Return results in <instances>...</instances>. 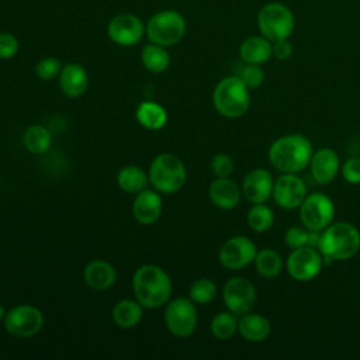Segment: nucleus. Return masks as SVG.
I'll return each instance as SVG.
<instances>
[{
    "instance_id": "obj_1",
    "label": "nucleus",
    "mask_w": 360,
    "mask_h": 360,
    "mask_svg": "<svg viewBox=\"0 0 360 360\" xmlns=\"http://www.w3.org/2000/svg\"><path fill=\"white\" fill-rule=\"evenodd\" d=\"M314 148L302 134H288L277 138L269 148L270 165L281 173H300L309 166Z\"/></svg>"
},
{
    "instance_id": "obj_2",
    "label": "nucleus",
    "mask_w": 360,
    "mask_h": 360,
    "mask_svg": "<svg viewBox=\"0 0 360 360\" xmlns=\"http://www.w3.org/2000/svg\"><path fill=\"white\" fill-rule=\"evenodd\" d=\"M136 301L143 308H159L169 302L172 281L167 273L155 264H143L132 277Z\"/></svg>"
},
{
    "instance_id": "obj_3",
    "label": "nucleus",
    "mask_w": 360,
    "mask_h": 360,
    "mask_svg": "<svg viewBox=\"0 0 360 360\" xmlns=\"http://www.w3.org/2000/svg\"><path fill=\"white\" fill-rule=\"evenodd\" d=\"M318 250L323 263L349 260L360 250V232L350 222H332L321 232Z\"/></svg>"
},
{
    "instance_id": "obj_4",
    "label": "nucleus",
    "mask_w": 360,
    "mask_h": 360,
    "mask_svg": "<svg viewBox=\"0 0 360 360\" xmlns=\"http://www.w3.org/2000/svg\"><path fill=\"white\" fill-rule=\"evenodd\" d=\"M212 103L222 117L239 118L249 108V89L236 75L226 76L217 83L212 93Z\"/></svg>"
},
{
    "instance_id": "obj_5",
    "label": "nucleus",
    "mask_w": 360,
    "mask_h": 360,
    "mask_svg": "<svg viewBox=\"0 0 360 360\" xmlns=\"http://www.w3.org/2000/svg\"><path fill=\"white\" fill-rule=\"evenodd\" d=\"M186 179V166L176 155L160 153L150 163L149 181L159 193H177L184 186Z\"/></svg>"
},
{
    "instance_id": "obj_6",
    "label": "nucleus",
    "mask_w": 360,
    "mask_h": 360,
    "mask_svg": "<svg viewBox=\"0 0 360 360\" xmlns=\"http://www.w3.org/2000/svg\"><path fill=\"white\" fill-rule=\"evenodd\" d=\"M186 30L187 24L181 13L176 10H162L148 20L145 35L150 42L167 48L179 44L186 35Z\"/></svg>"
},
{
    "instance_id": "obj_7",
    "label": "nucleus",
    "mask_w": 360,
    "mask_h": 360,
    "mask_svg": "<svg viewBox=\"0 0 360 360\" xmlns=\"http://www.w3.org/2000/svg\"><path fill=\"white\" fill-rule=\"evenodd\" d=\"M257 27L260 35L274 42L290 38L295 27V18L285 4L269 1L263 4L257 13Z\"/></svg>"
},
{
    "instance_id": "obj_8",
    "label": "nucleus",
    "mask_w": 360,
    "mask_h": 360,
    "mask_svg": "<svg viewBox=\"0 0 360 360\" xmlns=\"http://www.w3.org/2000/svg\"><path fill=\"white\" fill-rule=\"evenodd\" d=\"M335 218V204L326 194L312 193L300 205L301 224L311 231H323Z\"/></svg>"
},
{
    "instance_id": "obj_9",
    "label": "nucleus",
    "mask_w": 360,
    "mask_h": 360,
    "mask_svg": "<svg viewBox=\"0 0 360 360\" xmlns=\"http://www.w3.org/2000/svg\"><path fill=\"white\" fill-rule=\"evenodd\" d=\"M197 309L190 298L179 297L166 304L165 323L169 332L177 338L190 336L197 326Z\"/></svg>"
},
{
    "instance_id": "obj_10",
    "label": "nucleus",
    "mask_w": 360,
    "mask_h": 360,
    "mask_svg": "<svg viewBox=\"0 0 360 360\" xmlns=\"http://www.w3.org/2000/svg\"><path fill=\"white\" fill-rule=\"evenodd\" d=\"M4 329L15 338H31L44 326V315L34 305H17L6 312Z\"/></svg>"
},
{
    "instance_id": "obj_11",
    "label": "nucleus",
    "mask_w": 360,
    "mask_h": 360,
    "mask_svg": "<svg viewBox=\"0 0 360 360\" xmlns=\"http://www.w3.org/2000/svg\"><path fill=\"white\" fill-rule=\"evenodd\" d=\"M323 266V257L316 248L302 246L292 249L287 257L285 267L290 277L297 281H309L315 278Z\"/></svg>"
},
{
    "instance_id": "obj_12",
    "label": "nucleus",
    "mask_w": 360,
    "mask_h": 360,
    "mask_svg": "<svg viewBox=\"0 0 360 360\" xmlns=\"http://www.w3.org/2000/svg\"><path fill=\"white\" fill-rule=\"evenodd\" d=\"M222 300L228 311L235 315H243L256 304L257 292L255 285L245 277L229 278L222 288Z\"/></svg>"
},
{
    "instance_id": "obj_13",
    "label": "nucleus",
    "mask_w": 360,
    "mask_h": 360,
    "mask_svg": "<svg viewBox=\"0 0 360 360\" xmlns=\"http://www.w3.org/2000/svg\"><path fill=\"white\" fill-rule=\"evenodd\" d=\"M257 248L252 239L243 235L229 238L219 249V263L228 270H239L255 262Z\"/></svg>"
},
{
    "instance_id": "obj_14",
    "label": "nucleus",
    "mask_w": 360,
    "mask_h": 360,
    "mask_svg": "<svg viewBox=\"0 0 360 360\" xmlns=\"http://www.w3.org/2000/svg\"><path fill=\"white\" fill-rule=\"evenodd\" d=\"M110 39L120 46H134L145 35V25L139 17L129 13L114 15L107 27Z\"/></svg>"
},
{
    "instance_id": "obj_15",
    "label": "nucleus",
    "mask_w": 360,
    "mask_h": 360,
    "mask_svg": "<svg viewBox=\"0 0 360 360\" xmlns=\"http://www.w3.org/2000/svg\"><path fill=\"white\" fill-rule=\"evenodd\" d=\"M307 195V184L297 173H283L274 180L271 197L276 204L284 210L300 208Z\"/></svg>"
},
{
    "instance_id": "obj_16",
    "label": "nucleus",
    "mask_w": 360,
    "mask_h": 360,
    "mask_svg": "<svg viewBox=\"0 0 360 360\" xmlns=\"http://www.w3.org/2000/svg\"><path fill=\"white\" fill-rule=\"evenodd\" d=\"M274 180L269 170L263 167L252 169L243 179L242 194L252 204L266 202L273 195Z\"/></svg>"
},
{
    "instance_id": "obj_17",
    "label": "nucleus",
    "mask_w": 360,
    "mask_h": 360,
    "mask_svg": "<svg viewBox=\"0 0 360 360\" xmlns=\"http://www.w3.org/2000/svg\"><path fill=\"white\" fill-rule=\"evenodd\" d=\"M309 169L314 180L319 184H328L338 176L340 160L338 153L330 148H322L312 153Z\"/></svg>"
},
{
    "instance_id": "obj_18",
    "label": "nucleus",
    "mask_w": 360,
    "mask_h": 360,
    "mask_svg": "<svg viewBox=\"0 0 360 360\" xmlns=\"http://www.w3.org/2000/svg\"><path fill=\"white\" fill-rule=\"evenodd\" d=\"M162 198L160 195L153 191L143 188L142 191L136 193L134 205H132V214L135 219L142 225H152L156 222L162 214Z\"/></svg>"
},
{
    "instance_id": "obj_19",
    "label": "nucleus",
    "mask_w": 360,
    "mask_h": 360,
    "mask_svg": "<svg viewBox=\"0 0 360 360\" xmlns=\"http://www.w3.org/2000/svg\"><path fill=\"white\" fill-rule=\"evenodd\" d=\"M208 195L215 207L232 210L239 204L242 190L229 177H217L208 187Z\"/></svg>"
},
{
    "instance_id": "obj_20",
    "label": "nucleus",
    "mask_w": 360,
    "mask_h": 360,
    "mask_svg": "<svg viewBox=\"0 0 360 360\" xmlns=\"http://www.w3.org/2000/svg\"><path fill=\"white\" fill-rule=\"evenodd\" d=\"M89 84V75L86 69L79 63L63 65L59 73V87L62 93L68 97H80Z\"/></svg>"
},
{
    "instance_id": "obj_21",
    "label": "nucleus",
    "mask_w": 360,
    "mask_h": 360,
    "mask_svg": "<svg viewBox=\"0 0 360 360\" xmlns=\"http://www.w3.org/2000/svg\"><path fill=\"white\" fill-rule=\"evenodd\" d=\"M238 332L245 340L259 343L269 338L271 332V323L264 315L249 311L240 315L238 321Z\"/></svg>"
},
{
    "instance_id": "obj_22",
    "label": "nucleus",
    "mask_w": 360,
    "mask_h": 360,
    "mask_svg": "<svg viewBox=\"0 0 360 360\" xmlns=\"http://www.w3.org/2000/svg\"><path fill=\"white\" fill-rule=\"evenodd\" d=\"M239 56L245 63L262 66L273 56V42L263 35L249 37L240 44Z\"/></svg>"
},
{
    "instance_id": "obj_23",
    "label": "nucleus",
    "mask_w": 360,
    "mask_h": 360,
    "mask_svg": "<svg viewBox=\"0 0 360 360\" xmlns=\"http://www.w3.org/2000/svg\"><path fill=\"white\" fill-rule=\"evenodd\" d=\"M83 278L90 288L103 291L115 283L117 271L105 260H93L84 267Z\"/></svg>"
},
{
    "instance_id": "obj_24",
    "label": "nucleus",
    "mask_w": 360,
    "mask_h": 360,
    "mask_svg": "<svg viewBox=\"0 0 360 360\" xmlns=\"http://www.w3.org/2000/svg\"><path fill=\"white\" fill-rule=\"evenodd\" d=\"M143 307L135 300H121L112 308V321L122 329L134 328L143 315Z\"/></svg>"
},
{
    "instance_id": "obj_25",
    "label": "nucleus",
    "mask_w": 360,
    "mask_h": 360,
    "mask_svg": "<svg viewBox=\"0 0 360 360\" xmlns=\"http://www.w3.org/2000/svg\"><path fill=\"white\" fill-rule=\"evenodd\" d=\"M136 121L146 129H160L167 122L166 110L155 101H143L136 108Z\"/></svg>"
},
{
    "instance_id": "obj_26",
    "label": "nucleus",
    "mask_w": 360,
    "mask_h": 360,
    "mask_svg": "<svg viewBox=\"0 0 360 360\" xmlns=\"http://www.w3.org/2000/svg\"><path fill=\"white\" fill-rule=\"evenodd\" d=\"M141 60L146 70L152 73H162L170 65V55L165 46L149 42L142 48Z\"/></svg>"
},
{
    "instance_id": "obj_27",
    "label": "nucleus",
    "mask_w": 360,
    "mask_h": 360,
    "mask_svg": "<svg viewBox=\"0 0 360 360\" xmlns=\"http://www.w3.org/2000/svg\"><path fill=\"white\" fill-rule=\"evenodd\" d=\"M148 181H149V176H146V173L141 167L134 165L124 166L117 174V183L120 188L131 194H136L142 191L146 187Z\"/></svg>"
},
{
    "instance_id": "obj_28",
    "label": "nucleus",
    "mask_w": 360,
    "mask_h": 360,
    "mask_svg": "<svg viewBox=\"0 0 360 360\" xmlns=\"http://www.w3.org/2000/svg\"><path fill=\"white\" fill-rule=\"evenodd\" d=\"M253 263L256 266V271L264 278H274L283 270L281 256L270 248L257 250V255Z\"/></svg>"
},
{
    "instance_id": "obj_29",
    "label": "nucleus",
    "mask_w": 360,
    "mask_h": 360,
    "mask_svg": "<svg viewBox=\"0 0 360 360\" xmlns=\"http://www.w3.org/2000/svg\"><path fill=\"white\" fill-rule=\"evenodd\" d=\"M22 142L31 153H45L52 143L51 132L44 125H31L24 131Z\"/></svg>"
},
{
    "instance_id": "obj_30",
    "label": "nucleus",
    "mask_w": 360,
    "mask_h": 360,
    "mask_svg": "<svg viewBox=\"0 0 360 360\" xmlns=\"http://www.w3.org/2000/svg\"><path fill=\"white\" fill-rule=\"evenodd\" d=\"M238 318L231 311L218 312L211 321V333L218 340H228L238 332Z\"/></svg>"
},
{
    "instance_id": "obj_31",
    "label": "nucleus",
    "mask_w": 360,
    "mask_h": 360,
    "mask_svg": "<svg viewBox=\"0 0 360 360\" xmlns=\"http://www.w3.org/2000/svg\"><path fill=\"white\" fill-rule=\"evenodd\" d=\"M246 219H248L249 228L252 231L260 233V232L269 231L273 226V224H274V212L264 202L253 204L250 207V210L248 211Z\"/></svg>"
},
{
    "instance_id": "obj_32",
    "label": "nucleus",
    "mask_w": 360,
    "mask_h": 360,
    "mask_svg": "<svg viewBox=\"0 0 360 360\" xmlns=\"http://www.w3.org/2000/svg\"><path fill=\"white\" fill-rule=\"evenodd\" d=\"M188 295L194 304H210L217 297V285L211 278H197L191 284Z\"/></svg>"
},
{
    "instance_id": "obj_33",
    "label": "nucleus",
    "mask_w": 360,
    "mask_h": 360,
    "mask_svg": "<svg viewBox=\"0 0 360 360\" xmlns=\"http://www.w3.org/2000/svg\"><path fill=\"white\" fill-rule=\"evenodd\" d=\"M236 76L246 84L248 89H257L264 82V70L260 68V65L243 62V66L238 70Z\"/></svg>"
},
{
    "instance_id": "obj_34",
    "label": "nucleus",
    "mask_w": 360,
    "mask_h": 360,
    "mask_svg": "<svg viewBox=\"0 0 360 360\" xmlns=\"http://www.w3.org/2000/svg\"><path fill=\"white\" fill-rule=\"evenodd\" d=\"M62 68V62L58 58L46 56L35 65V75L41 80H52L55 77H59Z\"/></svg>"
},
{
    "instance_id": "obj_35",
    "label": "nucleus",
    "mask_w": 360,
    "mask_h": 360,
    "mask_svg": "<svg viewBox=\"0 0 360 360\" xmlns=\"http://www.w3.org/2000/svg\"><path fill=\"white\" fill-rule=\"evenodd\" d=\"M308 239H309V229L305 226H291L285 231V235H284V242L291 249L308 246Z\"/></svg>"
},
{
    "instance_id": "obj_36",
    "label": "nucleus",
    "mask_w": 360,
    "mask_h": 360,
    "mask_svg": "<svg viewBox=\"0 0 360 360\" xmlns=\"http://www.w3.org/2000/svg\"><path fill=\"white\" fill-rule=\"evenodd\" d=\"M211 169L215 177H229L231 173L233 172V160L228 153H217L212 158Z\"/></svg>"
},
{
    "instance_id": "obj_37",
    "label": "nucleus",
    "mask_w": 360,
    "mask_h": 360,
    "mask_svg": "<svg viewBox=\"0 0 360 360\" xmlns=\"http://www.w3.org/2000/svg\"><path fill=\"white\" fill-rule=\"evenodd\" d=\"M18 39L13 34H0V59H11L18 52Z\"/></svg>"
},
{
    "instance_id": "obj_38",
    "label": "nucleus",
    "mask_w": 360,
    "mask_h": 360,
    "mask_svg": "<svg viewBox=\"0 0 360 360\" xmlns=\"http://www.w3.org/2000/svg\"><path fill=\"white\" fill-rule=\"evenodd\" d=\"M342 176L349 184H360V158H350L342 166Z\"/></svg>"
},
{
    "instance_id": "obj_39",
    "label": "nucleus",
    "mask_w": 360,
    "mask_h": 360,
    "mask_svg": "<svg viewBox=\"0 0 360 360\" xmlns=\"http://www.w3.org/2000/svg\"><path fill=\"white\" fill-rule=\"evenodd\" d=\"M294 52V46L292 44L288 41V38L285 39H278L273 42V56L278 60H287L291 58Z\"/></svg>"
},
{
    "instance_id": "obj_40",
    "label": "nucleus",
    "mask_w": 360,
    "mask_h": 360,
    "mask_svg": "<svg viewBox=\"0 0 360 360\" xmlns=\"http://www.w3.org/2000/svg\"><path fill=\"white\" fill-rule=\"evenodd\" d=\"M4 315H6V309L3 308V305H0V321L4 319Z\"/></svg>"
}]
</instances>
